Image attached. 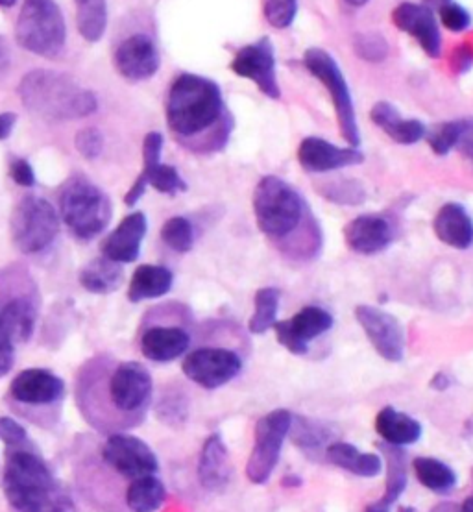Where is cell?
<instances>
[{
    "mask_svg": "<svg viewBox=\"0 0 473 512\" xmlns=\"http://www.w3.org/2000/svg\"><path fill=\"white\" fill-rule=\"evenodd\" d=\"M331 464L350 472L353 476L377 477L383 472V461L376 453H363L348 442H331L326 450Z\"/></svg>",
    "mask_w": 473,
    "mask_h": 512,
    "instance_id": "obj_29",
    "label": "cell"
},
{
    "mask_svg": "<svg viewBox=\"0 0 473 512\" xmlns=\"http://www.w3.org/2000/svg\"><path fill=\"white\" fill-rule=\"evenodd\" d=\"M472 477H473V470H472Z\"/></svg>",
    "mask_w": 473,
    "mask_h": 512,
    "instance_id": "obj_62",
    "label": "cell"
},
{
    "mask_svg": "<svg viewBox=\"0 0 473 512\" xmlns=\"http://www.w3.org/2000/svg\"><path fill=\"white\" fill-rule=\"evenodd\" d=\"M370 119L398 145H414L424 139L427 128L418 119H405L390 102H377L370 111Z\"/></svg>",
    "mask_w": 473,
    "mask_h": 512,
    "instance_id": "obj_26",
    "label": "cell"
},
{
    "mask_svg": "<svg viewBox=\"0 0 473 512\" xmlns=\"http://www.w3.org/2000/svg\"><path fill=\"white\" fill-rule=\"evenodd\" d=\"M165 498V485L156 476L139 477L126 488V507L132 512H156Z\"/></svg>",
    "mask_w": 473,
    "mask_h": 512,
    "instance_id": "obj_31",
    "label": "cell"
},
{
    "mask_svg": "<svg viewBox=\"0 0 473 512\" xmlns=\"http://www.w3.org/2000/svg\"><path fill=\"white\" fill-rule=\"evenodd\" d=\"M228 113L220 87L209 78L183 73L172 82L167 97V124L170 132L185 145L198 147L200 135L215 128L230 134Z\"/></svg>",
    "mask_w": 473,
    "mask_h": 512,
    "instance_id": "obj_3",
    "label": "cell"
},
{
    "mask_svg": "<svg viewBox=\"0 0 473 512\" xmlns=\"http://www.w3.org/2000/svg\"><path fill=\"white\" fill-rule=\"evenodd\" d=\"M0 440H2L8 448H17V446L32 444L25 427L21 426L17 420L8 418V416H0Z\"/></svg>",
    "mask_w": 473,
    "mask_h": 512,
    "instance_id": "obj_46",
    "label": "cell"
},
{
    "mask_svg": "<svg viewBox=\"0 0 473 512\" xmlns=\"http://www.w3.org/2000/svg\"><path fill=\"white\" fill-rule=\"evenodd\" d=\"M292 426V415L287 409H276L257 420L254 448L246 464V476L254 485H265L279 463L283 442Z\"/></svg>",
    "mask_w": 473,
    "mask_h": 512,
    "instance_id": "obj_12",
    "label": "cell"
},
{
    "mask_svg": "<svg viewBox=\"0 0 473 512\" xmlns=\"http://www.w3.org/2000/svg\"><path fill=\"white\" fill-rule=\"evenodd\" d=\"M154 398L148 368L137 361H115L97 355L76 379V402L85 420L98 431L119 433L139 426Z\"/></svg>",
    "mask_w": 473,
    "mask_h": 512,
    "instance_id": "obj_1",
    "label": "cell"
},
{
    "mask_svg": "<svg viewBox=\"0 0 473 512\" xmlns=\"http://www.w3.org/2000/svg\"><path fill=\"white\" fill-rule=\"evenodd\" d=\"M102 461L124 479L135 481L139 477L154 476L159 470L156 453L145 440L124 431L111 433L102 446Z\"/></svg>",
    "mask_w": 473,
    "mask_h": 512,
    "instance_id": "obj_15",
    "label": "cell"
},
{
    "mask_svg": "<svg viewBox=\"0 0 473 512\" xmlns=\"http://www.w3.org/2000/svg\"><path fill=\"white\" fill-rule=\"evenodd\" d=\"M449 385H451V381H449L446 374H437V376L433 378V381H431V387L437 389V391H446Z\"/></svg>",
    "mask_w": 473,
    "mask_h": 512,
    "instance_id": "obj_55",
    "label": "cell"
},
{
    "mask_svg": "<svg viewBox=\"0 0 473 512\" xmlns=\"http://www.w3.org/2000/svg\"><path fill=\"white\" fill-rule=\"evenodd\" d=\"M233 466L230 452L219 433L207 437L198 457V481L207 492H222L230 485Z\"/></svg>",
    "mask_w": 473,
    "mask_h": 512,
    "instance_id": "obj_24",
    "label": "cell"
},
{
    "mask_svg": "<svg viewBox=\"0 0 473 512\" xmlns=\"http://www.w3.org/2000/svg\"><path fill=\"white\" fill-rule=\"evenodd\" d=\"M462 512H473V496L472 498H468V500L462 503L461 507Z\"/></svg>",
    "mask_w": 473,
    "mask_h": 512,
    "instance_id": "obj_58",
    "label": "cell"
},
{
    "mask_svg": "<svg viewBox=\"0 0 473 512\" xmlns=\"http://www.w3.org/2000/svg\"><path fill=\"white\" fill-rule=\"evenodd\" d=\"M17 0H0V8H12Z\"/></svg>",
    "mask_w": 473,
    "mask_h": 512,
    "instance_id": "obj_60",
    "label": "cell"
},
{
    "mask_svg": "<svg viewBox=\"0 0 473 512\" xmlns=\"http://www.w3.org/2000/svg\"><path fill=\"white\" fill-rule=\"evenodd\" d=\"M459 135H461V119H459V121L435 124L433 128L427 130L425 137H427L429 148H431L437 156H448L451 150L457 148Z\"/></svg>",
    "mask_w": 473,
    "mask_h": 512,
    "instance_id": "obj_40",
    "label": "cell"
},
{
    "mask_svg": "<svg viewBox=\"0 0 473 512\" xmlns=\"http://www.w3.org/2000/svg\"><path fill=\"white\" fill-rule=\"evenodd\" d=\"M413 468L416 479L437 494H448L457 485V474L453 468L433 457H416Z\"/></svg>",
    "mask_w": 473,
    "mask_h": 512,
    "instance_id": "obj_34",
    "label": "cell"
},
{
    "mask_svg": "<svg viewBox=\"0 0 473 512\" xmlns=\"http://www.w3.org/2000/svg\"><path fill=\"white\" fill-rule=\"evenodd\" d=\"M394 226L383 215H359L344 228L348 248L361 256H376L389 248L394 241Z\"/></svg>",
    "mask_w": 473,
    "mask_h": 512,
    "instance_id": "obj_20",
    "label": "cell"
},
{
    "mask_svg": "<svg viewBox=\"0 0 473 512\" xmlns=\"http://www.w3.org/2000/svg\"><path fill=\"white\" fill-rule=\"evenodd\" d=\"M233 73L246 80H252L259 91L268 98H279L278 76H276V54L268 37H261L252 45H246L235 54L231 61Z\"/></svg>",
    "mask_w": 473,
    "mask_h": 512,
    "instance_id": "obj_17",
    "label": "cell"
},
{
    "mask_svg": "<svg viewBox=\"0 0 473 512\" xmlns=\"http://www.w3.org/2000/svg\"><path fill=\"white\" fill-rule=\"evenodd\" d=\"M298 0H265V17L274 28H289L296 19Z\"/></svg>",
    "mask_w": 473,
    "mask_h": 512,
    "instance_id": "obj_43",
    "label": "cell"
},
{
    "mask_svg": "<svg viewBox=\"0 0 473 512\" xmlns=\"http://www.w3.org/2000/svg\"><path fill=\"white\" fill-rule=\"evenodd\" d=\"M320 195L337 206H348V208H355L366 202V189L363 183L352 178H337L324 183L320 187Z\"/></svg>",
    "mask_w": 473,
    "mask_h": 512,
    "instance_id": "obj_37",
    "label": "cell"
},
{
    "mask_svg": "<svg viewBox=\"0 0 473 512\" xmlns=\"http://www.w3.org/2000/svg\"><path fill=\"white\" fill-rule=\"evenodd\" d=\"M431 512H462L459 505L455 503H438L437 507Z\"/></svg>",
    "mask_w": 473,
    "mask_h": 512,
    "instance_id": "obj_56",
    "label": "cell"
},
{
    "mask_svg": "<svg viewBox=\"0 0 473 512\" xmlns=\"http://www.w3.org/2000/svg\"><path fill=\"white\" fill-rule=\"evenodd\" d=\"M377 435L390 446H411L422 437V424L394 407H383L376 416Z\"/></svg>",
    "mask_w": 473,
    "mask_h": 512,
    "instance_id": "obj_27",
    "label": "cell"
},
{
    "mask_svg": "<svg viewBox=\"0 0 473 512\" xmlns=\"http://www.w3.org/2000/svg\"><path fill=\"white\" fill-rule=\"evenodd\" d=\"M364 512H390V507H387L385 503H381V501H374V503H370Z\"/></svg>",
    "mask_w": 473,
    "mask_h": 512,
    "instance_id": "obj_57",
    "label": "cell"
},
{
    "mask_svg": "<svg viewBox=\"0 0 473 512\" xmlns=\"http://www.w3.org/2000/svg\"><path fill=\"white\" fill-rule=\"evenodd\" d=\"M76 25L80 36L89 43H97L108 26V4L106 0H74Z\"/></svg>",
    "mask_w": 473,
    "mask_h": 512,
    "instance_id": "obj_33",
    "label": "cell"
},
{
    "mask_svg": "<svg viewBox=\"0 0 473 512\" xmlns=\"http://www.w3.org/2000/svg\"><path fill=\"white\" fill-rule=\"evenodd\" d=\"M15 342L0 322V378L12 370L15 361Z\"/></svg>",
    "mask_w": 473,
    "mask_h": 512,
    "instance_id": "obj_47",
    "label": "cell"
},
{
    "mask_svg": "<svg viewBox=\"0 0 473 512\" xmlns=\"http://www.w3.org/2000/svg\"><path fill=\"white\" fill-rule=\"evenodd\" d=\"M254 215L259 230L268 239L276 241L281 250L294 241V235H300L296 256L315 257L322 248V233L307 211L302 195L291 183L278 176H265L257 183L254 193Z\"/></svg>",
    "mask_w": 473,
    "mask_h": 512,
    "instance_id": "obj_2",
    "label": "cell"
},
{
    "mask_svg": "<svg viewBox=\"0 0 473 512\" xmlns=\"http://www.w3.org/2000/svg\"><path fill=\"white\" fill-rule=\"evenodd\" d=\"M174 285L172 270L161 265H141L137 267L128 287V300L141 304L145 300L161 298L169 293Z\"/></svg>",
    "mask_w": 473,
    "mask_h": 512,
    "instance_id": "obj_28",
    "label": "cell"
},
{
    "mask_svg": "<svg viewBox=\"0 0 473 512\" xmlns=\"http://www.w3.org/2000/svg\"><path fill=\"white\" fill-rule=\"evenodd\" d=\"M355 318L377 354L390 363L403 361L405 333L398 318L374 305H357Z\"/></svg>",
    "mask_w": 473,
    "mask_h": 512,
    "instance_id": "obj_16",
    "label": "cell"
},
{
    "mask_svg": "<svg viewBox=\"0 0 473 512\" xmlns=\"http://www.w3.org/2000/svg\"><path fill=\"white\" fill-rule=\"evenodd\" d=\"M433 228L438 241L455 250H468L473 244V219L461 204L449 202L438 209Z\"/></svg>",
    "mask_w": 473,
    "mask_h": 512,
    "instance_id": "obj_25",
    "label": "cell"
},
{
    "mask_svg": "<svg viewBox=\"0 0 473 512\" xmlns=\"http://www.w3.org/2000/svg\"><path fill=\"white\" fill-rule=\"evenodd\" d=\"M392 21L401 32L409 34L418 41L429 58H438L442 50V39L433 12L424 4L403 2L394 12Z\"/></svg>",
    "mask_w": 473,
    "mask_h": 512,
    "instance_id": "obj_22",
    "label": "cell"
},
{
    "mask_svg": "<svg viewBox=\"0 0 473 512\" xmlns=\"http://www.w3.org/2000/svg\"><path fill=\"white\" fill-rule=\"evenodd\" d=\"M159 52L156 43L145 36L135 34L124 39L115 50V67L122 78L130 82H143L159 71Z\"/></svg>",
    "mask_w": 473,
    "mask_h": 512,
    "instance_id": "obj_19",
    "label": "cell"
},
{
    "mask_svg": "<svg viewBox=\"0 0 473 512\" xmlns=\"http://www.w3.org/2000/svg\"><path fill=\"white\" fill-rule=\"evenodd\" d=\"M298 161L307 172H331L361 165L364 154L359 148H340L320 137H305L298 148Z\"/></svg>",
    "mask_w": 473,
    "mask_h": 512,
    "instance_id": "obj_21",
    "label": "cell"
},
{
    "mask_svg": "<svg viewBox=\"0 0 473 512\" xmlns=\"http://www.w3.org/2000/svg\"><path fill=\"white\" fill-rule=\"evenodd\" d=\"M78 280L87 293L110 294L121 287L124 272L121 263L102 256L87 263Z\"/></svg>",
    "mask_w": 473,
    "mask_h": 512,
    "instance_id": "obj_30",
    "label": "cell"
},
{
    "mask_svg": "<svg viewBox=\"0 0 473 512\" xmlns=\"http://www.w3.org/2000/svg\"><path fill=\"white\" fill-rule=\"evenodd\" d=\"M350 6H355V8H359V6H364V4H368L370 0H346Z\"/></svg>",
    "mask_w": 473,
    "mask_h": 512,
    "instance_id": "obj_59",
    "label": "cell"
},
{
    "mask_svg": "<svg viewBox=\"0 0 473 512\" xmlns=\"http://www.w3.org/2000/svg\"><path fill=\"white\" fill-rule=\"evenodd\" d=\"M156 409H158L159 420L165 422L167 426H176V424L187 422L189 403H187V398L183 396V392L174 391V389L163 392Z\"/></svg>",
    "mask_w": 473,
    "mask_h": 512,
    "instance_id": "obj_41",
    "label": "cell"
},
{
    "mask_svg": "<svg viewBox=\"0 0 473 512\" xmlns=\"http://www.w3.org/2000/svg\"><path fill=\"white\" fill-rule=\"evenodd\" d=\"M15 122H17L15 113H0V141L8 139L12 135Z\"/></svg>",
    "mask_w": 473,
    "mask_h": 512,
    "instance_id": "obj_53",
    "label": "cell"
},
{
    "mask_svg": "<svg viewBox=\"0 0 473 512\" xmlns=\"http://www.w3.org/2000/svg\"><path fill=\"white\" fill-rule=\"evenodd\" d=\"M353 50L363 61L381 63V61L387 60V56H389V43L381 34L366 32V34H359L355 37Z\"/></svg>",
    "mask_w": 473,
    "mask_h": 512,
    "instance_id": "obj_42",
    "label": "cell"
},
{
    "mask_svg": "<svg viewBox=\"0 0 473 512\" xmlns=\"http://www.w3.org/2000/svg\"><path fill=\"white\" fill-rule=\"evenodd\" d=\"M146 224L145 213L135 211L132 215L124 217L121 224L106 237L102 243V256L121 265L134 263L141 254V244L145 239Z\"/></svg>",
    "mask_w": 473,
    "mask_h": 512,
    "instance_id": "obj_23",
    "label": "cell"
},
{
    "mask_svg": "<svg viewBox=\"0 0 473 512\" xmlns=\"http://www.w3.org/2000/svg\"><path fill=\"white\" fill-rule=\"evenodd\" d=\"M19 97L26 110L47 122L76 121L93 115L98 100L93 91L78 86L65 73L37 69L19 82Z\"/></svg>",
    "mask_w": 473,
    "mask_h": 512,
    "instance_id": "obj_5",
    "label": "cell"
},
{
    "mask_svg": "<svg viewBox=\"0 0 473 512\" xmlns=\"http://www.w3.org/2000/svg\"><path fill=\"white\" fill-rule=\"evenodd\" d=\"M333 328V317L318 305H305L289 320L276 322V339L291 354L305 355L309 344Z\"/></svg>",
    "mask_w": 473,
    "mask_h": 512,
    "instance_id": "obj_18",
    "label": "cell"
},
{
    "mask_svg": "<svg viewBox=\"0 0 473 512\" xmlns=\"http://www.w3.org/2000/svg\"><path fill=\"white\" fill-rule=\"evenodd\" d=\"M182 370L185 378L202 389L215 391L241 374L243 357L224 346H198L185 355Z\"/></svg>",
    "mask_w": 473,
    "mask_h": 512,
    "instance_id": "obj_14",
    "label": "cell"
},
{
    "mask_svg": "<svg viewBox=\"0 0 473 512\" xmlns=\"http://www.w3.org/2000/svg\"><path fill=\"white\" fill-rule=\"evenodd\" d=\"M39 317V289L23 265L0 270V322L15 344L30 341Z\"/></svg>",
    "mask_w": 473,
    "mask_h": 512,
    "instance_id": "obj_8",
    "label": "cell"
},
{
    "mask_svg": "<svg viewBox=\"0 0 473 512\" xmlns=\"http://www.w3.org/2000/svg\"><path fill=\"white\" fill-rule=\"evenodd\" d=\"M440 21H442V25L448 28L449 32H455V34H459V32H464V30H468L470 25H472V17H470V13L466 8H462L461 4H457V2H444L442 6H440Z\"/></svg>",
    "mask_w": 473,
    "mask_h": 512,
    "instance_id": "obj_44",
    "label": "cell"
},
{
    "mask_svg": "<svg viewBox=\"0 0 473 512\" xmlns=\"http://www.w3.org/2000/svg\"><path fill=\"white\" fill-rule=\"evenodd\" d=\"M61 220L76 239L91 241L113 217L110 196L82 174L71 176L60 193Z\"/></svg>",
    "mask_w": 473,
    "mask_h": 512,
    "instance_id": "obj_6",
    "label": "cell"
},
{
    "mask_svg": "<svg viewBox=\"0 0 473 512\" xmlns=\"http://www.w3.org/2000/svg\"><path fill=\"white\" fill-rule=\"evenodd\" d=\"M141 174L145 176L148 185H152L161 195H176L187 189V183L183 182L180 172L170 165H163V163L148 165L143 167Z\"/></svg>",
    "mask_w": 473,
    "mask_h": 512,
    "instance_id": "obj_39",
    "label": "cell"
},
{
    "mask_svg": "<svg viewBox=\"0 0 473 512\" xmlns=\"http://www.w3.org/2000/svg\"><path fill=\"white\" fill-rule=\"evenodd\" d=\"M146 187H148V182H146L145 176H143V174H139L134 185H132V189H130V191L126 193V196H124L126 206L134 208L135 204H137V202L143 198V195H145Z\"/></svg>",
    "mask_w": 473,
    "mask_h": 512,
    "instance_id": "obj_52",
    "label": "cell"
},
{
    "mask_svg": "<svg viewBox=\"0 0 473 512\" xmlns=\"http://www.w3.org/2000/svg\"><path fill=\"white\" fill-rule=\"evenodd\" d=\"M292 442L302 450H318L331 439V429L322 422H316L305 416L292 415L291 431Z\"/></svg>",
    "mask_w": 473,
    "mask_h": 512,
    "instance_id": "obj_36",
    "label": "cell"
},
{
    "mask_svg": "<svg viewBox=\"0 0 473 512\" xmlns=\"http://www.w3.org/2000/svg\"><path fill=\"white\" fill-rule=\"evenodd\" d=\"M65 383L47 368H26L13 378L8 400L17 415L36 424H56L65 400Z\"/></svg>",
    "mask_w": 473,
    "mask_h": 512,
    "instance_id": "obj_7",
    "label": "cell"
},
{
    "mask_svg": "<svg viewBox=\"0 0 473 512\" xmlns=\"http://www.w3.org/2000/svg\"><path fill=\"white\" fill-rule=\"evenodd\" d=\"M152 315L156 322H146L139 335V346L146 359L154 363H170L189 354L193 342L187 328L189 309L182 305L172 322H163L159 309H152Z\"/></svg>",
    "mask_w": 473,
    "mask_h": 512,
    "instance_id": "obj_13",
    "label": "cell"
},
{
    "mask_svg": "<svg viewBox=\"0 0 473 512\" xmlns=\"http://www.w3.org/2000/svg\"><path fill=\"white\" fill-rule=\"evenodd\" d=\"M10 176H12L13 182L21 185V187H34L36 185V172L26 159H12Z\"/></svg>",
    "mask_w": 473,
    "mask_h": 512,
    "instance_id": "obj_49",
    "label": "cell"
},
{
    "mask_svg": "<svg viewBox=\"0 0 473 512\" xmlns=\"http://www.w3.org/2000/svg\"><path fill=\"white\" fill-rule=\"evenodd\" d=\"M4 492L15 512H74L71 496L34 444L6 450Z\"/></svg>",
    "mask_w": 473,
    "mask_h": 512,
    "instance_id": "obj_4",
    "label": "cell"
},
{
    "mask_svg": "<svg viewBox=\"0 0 473 512\" xmlns=\"http://www.w3.org/2000/svg\"><path fill=\"white\" fill-rule=\"evenodd\" d=\"M15 39L36 56L56 58L67 39V26L56 0H25L15 23Z\"/></svg>",
    "mask_w": 473,
    "mask_h": 512,
    "instance_id": "obj_9",
    "label": "cell"
},
{
    "mask_svg": "<svg viewBox=\"0 0 473 512\" xmlns=\"http://www.w3.org/2000/svg\"><path fill=\"white\" fill-rule=\"evenodd\" d=\"M442 2H449V0H442Z\"/></svg>",
    "mask_w": 473,
    "mask_h": 512,
    "instance_id": "obj_61",
    "label": "cell"
},
{
    "mask_svg": "<svg viewBox=\"0 0 473 512\" xmlns=\"http://www.w3.org/2000/svg\"><path fill=\"white\" fill-rule=\"evenodd\" d=\"M161 150H163V135L159 132H150L146 135L145 141H143V163H145V167L161 163Z\"/></svg>",
    "mask_w": 473,
    "mask_h": 512,
    "instance_id": "obj_50",
    "label": "cell"
},
{
    "mask_svg": "<svg viewBox=\"0 0 473 512\" xmlns=\"http://www.w3.org/2000/svg\"><path fill=\"white\" fill-rule=\"evenodd\" d=\"M161 239L170 250L178 254H187L195 246V228L191 220L185 217H172L161 228Z\"/></svg>",
    "mask_w": 473,
    "mask_h": 512,
    "instance_id": "obj_38",
    "label": "cell"
},
{
    "mask_svg": "<svg viewBox=\"0 0 473 512\" xmlns=\"http://www.w3.org/2000/svg\"><path fill=\"white\" fill-rule=\"evenodd\" d=\"M279 298L281 291L276 287H265L255 293L254 315L248 322L250 333L263 335L268 330H274L278 322Z\"/></svg>",
    "mask_w": 473,
    "mask_h": 512,
    "instance_id": "obj_35",
    "label": "cell"
},
{
    "mask_svg": "<svg viewBox=\"0 0 473 512\" xmlns=\"http://www.w3.org/2000/svg\"><path fill=\"white\" fill-rule=\"evenodd\" d=\"M74 145H76V150L82 158L93 161L104 150V135L100 134V130H97V128H85L76 135Z\"/></svg>",
    "mask_w": 473,
    "mask_h": 512,
    "instance_id": "obj_45",
    "label": "cell"
},
{
    "mask_svg": "<svg viewBox=\"0 0 473 512\" xmlns=\"http://www.w3.org/2000/svg\"><path fill=\"white\" fill-rule=\"evenodd\" d=\"M12 241L19 252L34 256L47 250L60 233V215L49 200L28 195L15 206L10 220Z\"/></svg>",
    "mask_w": 473,
    "mask_h": 512,
    "instance_id": "obj_10",
    "label": "cell"
},
{
    "mask_svg": "<svg viewBox=\"0 0 473 512\" xmlns=\"http://www.w3.org/2000/svg\"><path fill=\"white\" fill-rule=\"evenodd\" d=\"M10 63H12V60H10V49H8L6 41H4V37L0 36V76L10 69Z\"/></svg>",
    "mask_w": 473,
    "mask_h": 512,
    "instance_id": "obj_54",
    "label": "cell"
},
{
    "mask_svg": "<svg viewBox=\"0 0 473 512\" xmlns=\"http://www.w3.org/2000/svg\"><path fill=\"white\" fill-rule=\"evenodd\" d=\"M457 150L470 163H473V117L461 119V135H459Z\"/></svg>",
    "mask_w": 473,
    "mask_h": 512,
    "instance_id": "obj_51",
    "label": "cell"
},
{
    "mask_svg": "<svg viewBox=\"0 0 473 512\" xmlns=\"http://www.w3.org/2000/svg\"><path fill=\"white\" fill-rule=\"evenodd\" d=\"M304 65L305 69L328 89L342 137L348 141L350 147H361V132L357 124V113L353 108L352 93L335 58L326 50L309 49L305 50Z\"/></svg>",
    "mask_w": 473,
    "mask_h": 512,
    "instance_id": "obj_11",
    "label": "cell"
},
{
    "mask_svg": "<svg viewBox=\"0 0 473 512\" xmlns=\"http://www.w3.org/2000/svg\"><path fill=\"white\" fill-rule=\"evenodd\" d=\"M449 65L455 74L468 73L473 67V47H470L468 43L457 45L449 56Z\"/></svg>",
    "mask_w": 473,
    "mask_h": 512,
    "instance_id": "obj_48",
    "label": "cell"
},
{
    "mask_svg": "<svg viewBox=\"0 0 473 512\" xmlns=\"http://www.w3.org/2000/svg\"><path fill=\"white\" fill-rule=\"evenodd\" d=\"M379 450L385 455V470H387V487L381 498V503L392 507V503L400 498L407 488V453L401 446L379 444Z\"/></svg>",
    "mask_w": 473,
    "mask_h": 512,
    "instance_id": "obj_32",
    "label": "cell"
}]
</instances>
